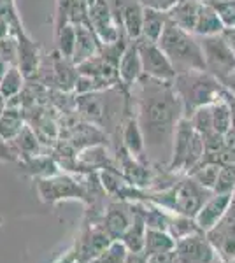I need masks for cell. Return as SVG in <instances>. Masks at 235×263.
<instances>
[{"label": "cell", "instance_id": "cell-1", "mask_svg": "<svg viewBox=\"0 0 235 263\" xmlns=\"http://www.w3.org/2000/svg\"><path fill=\"white\" fill-rule=\"evenodd\" d=\"M139 84V116L149 158L158 163H167L169 167L172 158L174 135L179 121L185 118L183 102L179 99L174 81H156L146 76V79L135 83Z\"/></svg>", "mask_w": 235, "mask_h": 263}, {"label": "cell", "instance_id": "cell-2", "mask_svg": "<svg viewBox=\"0 0 235 263\" xmlns=\"http://www.w3.org/2000/svg\"><path fill=\"white\" fill-rule=\"evenodd\" d=\"M158 46L172 63L176 74L188 70H206L200 41L195 37V33L181 28L174 21L169 20Z\"/></svg>", "mask_w": 235, "mask_h": 263}, {"label": "cell", "instance_id": "cell-3", "mask_svg": "<svg viewBox=\"0 0 235 263\" xmlns=\"http://www.w3.org/2000/svg\"><path fill=\"white\" fill-rule=\"evenodd\" d=\"M174 88L183 102L185 118H190L196 109L216 102L225 91L223 84L207 70H188L177 74Z\"/></svg>", "mask_w": 235, "mask_h": 263}, {"label": "cell", "instance_id": "cell-4", "mask_svg": "<svg viewBox=\"0 0 235 263\" xmlns=\"http://www.w3.org/2000/svg\"><path fill=\"white\" fill-rule=\"evenodd\" d=\"M204 156H206V141L195 130L190 118H183L174 135L172 158L167 168L174 172L191 174L204 162Z\"/></svg>", "mask_w": 235, "mask_h": 263}, {"label": "cell", "instance_id": "cell-5", "mask_svg": "<svg viewBox=\"0 0 235 263\" xmlns=\"http://www.w3.org/2000/svg\"><path fill=\"white\" fill-rule=\"evenodd\" d=\"M211 195H212L211 190L204 188V186L198 184L193 177L188 176L186 179H183L179 184H174V186H170V188L164 190L153 202H155L156 205L164 207L169 213L195 218L196 213L200 211V207L204 205V202H206Z\"/></svg>", "mask_w": 235, "mask_h": 263}, {"label": "cell", "instance_id": "cell-6", "mask_svg": "<svg viewBox=\"0 0 235 263\" xmlns=\"http://www.w3.org/2000/svg\"><path fill=\"white\" fill-rule=\"evenodd\" d=\"M202 46L204 63L206 70L212 74L220 83H223L228 76L235 72V49L228 39L220 33V35H209L200 39Z\"/></svg>", "mask_w": 235, "mask_h": 263}, {"label": "cell", "instance_id": "cell-7", "mask_svg": "<svg viewBox=\"0 0 235 263\" xmlns=\"http://www.w3.org/2000/svg\"><path fill=\"white\" fill-rule=\"evenodd\" d=\"M140 60H142V70L144 76L156 81H167L172 83L176 79V70L172 63L167 58V54L161 51L158 42H151L146 39H137Z\"/></svg>", "mask_w": 235, "mask_h": 263}, {"label": "cell", "instance_id": "cell-8", "mask_svg": "<svg viewBox=\"0 0 235 263\" xmlns=\"http://www.w3.org/2000/svg\"><path fill=\"white\" fill-rule=\"evenodd\" d=\"M206 235L211 240L212 248L216 249L220 261L230 263L235 260V200L233 198L225 218L214 228H211Z\"/></svg>", "mask_w": 235, "mask_h": 263}, {"label": "cell", "instance_id": "cell-9", "mask_svg": "<svg viewBox=\"0 0 235 263\" xmlns=\"http://www.w3.org/2000/svg\"><path fill=\"white\" fill-rule=\"evenodd\" d=\"M179 263H218L216 249L204 232H196L176 242Z\"/></svg>", "mask_w": 235, "mask_h": 263}, {"label": "cell", "instance_id": "cell-10", "mask_svg": "<svg viewBox=\"0 0 235 263\" xmlns=\"http://www.w3.org/2000/svg\"><path fill=\"white\" fill-rule=\"evenodd\" d=\"M39 195L44 202H58L67 198L88 200V193L79 182L70 179L69 176H51L39 181Z\"/></svg>", "mask_w": 235, "mask_h": 263}, {"label": "cell", "instance_id": "cell-11", "mask_svg": "<svg viewBox=\"0 0 235 263\" xmlns=\"http://www.w3.org/2000/svg\"><path fill=\"white\" fill-rule=\"evenodd\" d=\"M113 237L109 235L100 224L95 227H88L81 232V235L76 240L74 251L78 256L79 263H89L93 258H97L98 254L104 251L107 246L113 242Z\"/></svg>", "mask_w": 235, "mask_h": 263}, {"label": "cell", "instance_id": "cell-12", "mask_svg": "<svg viewBox=\"0 0 235 263\" xmlns=\"http://www.w3.org/2000/svg\"><path fill=\"white\" fill-rule=\"evenodd\" d=\"M232 198H233V195H230V193L212 192V195L204 202V205L200 207V211L195 216V221L198 224L200 232L207 233L211 228H214L216 224L225 218V214L228 213V209H230Z\"/></svg>", "mask_w": 235, "mask_h": 263}, {"label": "cell", "instance_id": "cell-13", "mask_svg": "<svg viewBox=\"0 0 235 263\" xmlns=\"http://www.w3.org/2000/svg\"><path fill=\"white\" fill-rule=\"evenodd\" d=\"M132 219H134V211H132V205L123 202H116L111 203L107 207V211L104 213V218H102V224L105 232L113 237L114 240H119L123 237V233L126 232V228L130 227Z\"/></svg>", "mask_w": 235, "mask_h": 263}, {"label": "cell", "instance_id": "cell-14", "mask_svg": "<svg viewBox=\"0 0 235 263\" xmlns=\"http://www.w3.org/2000/svg\"><path fill=\"white\" fill-rule=\"evenodd\" d=\"M142 60H140L137 42H130L118 60V76L119 81L125 86H132L142 78Z\"/></svg>", "mask_w": 235, "mask_h": 263}, {"label": "cell", "instance_id": "cell-15", "mask_svg": "<svg viewBox=\"0 0 235 263\" xmlns=\"http://www.w3.org/2000/svg\"><path fill=\"white\" fill-rule=\"evenodd\" d=\"M132 211H134V219H132L130 227L126 228V232L123 233V237L119 240L126 246L128 251L135 253V251H142L144 249V239H146L148 224L144 221L140 205H132Z\"/></svg>", "mask_w": 235, "mask_h": 263}, {"label": "cell", "instance_id": "cell-16", "mask_svg": "<svg viewBox=\"0 0 235 263\" xmlns=\"http://www.w3.org/2000/svg\"><path fill=\"white\" fill-rule=\"evenodd\" d=\"M226 30L223 20H221L220 12L216 11V7L212 6H204L200 7L198 20L195 25V35L200 37H209V35H220Z\"/></svg>", "mask_w": 235, "mask_h": 263}, {"label": "cell", "instance_id": "cell-17", "mask_svg": "<svg viewBox=\"0 0 235 263\" xmlns=\"http://www.w3.org/2000/svg\"><path fill=\"white\" fill-rule=\"evenodd\" d=\"M92 25L89 23H78L76 27V51H74V62L83 63L89 60V58L95 57V53L98 51L97 39L92 32Z\"/></svg>", "mask_w": 235, "mask_h": 263}, {"label": "cell", "instance_id": "cell-18", "mask_svg": "<svg viewBox=\"0 0 235 263\" xmlns=\"http://www.w3.org/2000/svg\"><path fill=\"white\" fill-rule=\"evenodd\" d=\"M121 139H123V147L134 158L137 160L142 158V155L146 153V144H144V135L142 130H140L137 118H128L125 121L121 130Z\"/></svg>", "mask_w": 235, "mask_h": 263}, {"label": "cell", "instance_id": "cell-19", "mask_svg": "<svg viewBox=\"0 0 235 263\" xmlns=\"http://www.w3.org/2000/svg\"><path fill=\"white\" fill-rule=\"evenodd\" d=\"M200 7H202V4L195 2V0H185V2L176 4V6L170 9L169 20L179 25L181 28H185V30L193 33L196 20H198Z\"/></svg>", "mask_w": 235, "mask_h": 263}, {"label": "cell", "instance_id": "cell-20", "mask_svg": "<svg viewBox=\"0 0 235 263\" xmlns=\"http://www.w3.org/2000/svg\"><path fill=\"white\" fill-rule=\"evenodd\" d=\"M167 23H169V14H165L164 11L153 9V7H144L142 35H140V39L158 42L165 30Z\"/></svg>", "mask_w": 235, "mask_h": 263}, {"label": "cell", "instance_id": "cell-21", "mask_svg": "<svg viewBox=\"0 0 235 263\" xmlns=\"http://www.w3.org/2000/svg\"><path fill=\"white\" fill-rule=\"evenodd\" d=\"M176 249V239L167 230H156V228H148L146 239H144L142 251L151 256V254L165 253Z\"/></svg>", "mask_w": 235, "mask_h": 263}, {"label": "cell", "instance_id": "cell-22", "mask_svg": "<svg viewBox=\"0 0 235 263\" xmlns=\"http://www.w3.org/2000/svg\"><path fill=\"white\" fill-rule=\"evenodd\" d=\"M170 235L177 240L185 239L188 235H193V233L200 232L198 224H196L195 218H190V216H183V214H170V221H169V230Z\"/></svg>", "mask_w": 235, "mask_h": 263}, {"label": "cell", "instance_id": "cell-23", "mask_svg": "<svg viewBox=\"0 0 235 263\" xmlns=\"http://www.w3.org/2000/svg\"><path fill=\"white\" fill-rule=\"evenodd\" d=\"M220 171H221V163H218V162H202L193 172L190 174V176L193 177L198 184H202L204 188L214 192V186H216L218 176H220Z\"/></svg>", "mask_w": 235, "mask_h": 263}, {"label": "cell", "instance_id": "cell-24", "mask_svg": "<svg viewBox=\"0 0 235 263\" xmlns=\"http://www.w3.org/2000/svg\"><path fill=\"white\" fill-rule=\"evenodd\" d=\"M23 121L21 116L16 114V111L6 109L0 116V137L6 139V141H14L20 135V132L23 130Z\"/></svg>", "mask_w": 235, "mask_h": 263}, {"label": "cell", "instance_id": "cell-25", "mask_svg": "<svg viewBox=\"0 0 235 263\" xmlns=\"http://www.w3.org/2000/svg\"><path fill=\"white\" fill-rule=\"evenodd\" d=\"M128 256V249L121 240H113L97 258L89 263H125Z\"/></svg>", "mask_w": 235, "mask_h": 263}, {"label": "cell", "instance_id": "cell-26", "mask_svg": "<svg viewBox=\"0 0 235 263\" xmlns=\"http://www.w3.org/2000/svg\"><path fill=\"white\" fill-rule=\"evenodd\" d=\"M57 37H58V49L60 53L63 54L65 58L74 57V51H76V27H72L70 23H65L62 27H58L57 30Z\"/></svg>", "mask_w": 235, "mask_h": 263}, {"label": "cell", "instance_id": "cell-27", "mask_svg": "<svg viewBox=\"0 0 235 263\" xmlns=\"http://www.w3.org/2000/svg\"><path fill=\"white\" fill-rule=\"evenodd\" d=\"M214 193H235V160L221 163V171L214 186Z\"/></svg>", "mask_w": 235, "mask_h": 263}, {"label": "cell", "instance_id": "cell-28", "mask_svg": "<svg viewBox=\"0 0 235 263\" xmlns=\"http://www.w3.org/2000/svg\"><path fill=\"white\" fill-rule=\"evenodd\" d=\"M21 90V74L18 69H9L4 74L2 81H0V97L9 99V97L16 95Z\"/></svg>", "mask_w": 235, "mask_h": 263}, {"label": "cell", "instance_id": "cell-29", "mask_svg": "<svg viewBox=\"0 0 235 263\" xmlns=\"http://www.w3.org/2000/svg\"><path fill=\"white\" fill-rule=\"evenodd\" d=\"M14 146H18L16 153H23L25 156L37 155V149H39V144H37L35 135H33L28 128H23L20 132V135L14 139Z\"/></svg>", "mask_w": 235, "mask_h": 263}, {"label": "cell", "instance_id": "cell-30", "mask_svg": "<svg viewBox=\"0 0 235 263\" xmlns=\"http://www.w3.org/2000/svg\"><path fill=\"white\" fill-rule=\"evenodd\" d=\"M216 11L220 12L226 28H235V4H220V6H216Z\"/></svg>", "mask_w": 235, "mask_h": 263}, {"label": "cell", "instance_id": "cell-31", "mask_svg": "<svg viewBox=\"0 0 235 263\" xmlns=\"http://www.w3.org/2000/svg\"><path fill=\"white\" fill-rule=\"evenodd\" d=\"M148 263H179V258L176 249H172V251L151 254V256H148Z\"/></svg>", "mask_w": 235, "mask_h": 263}, {"label": "cell", "instance_id": "cell-32", "mask_svg": "<svg viewBox=\"0 0 235 263\" xmlns=\"http://www.w3.org/2000/svg\"><path fill=\"white\" fill-rule=\"evenodd\" d=\"M18 153L14 151V147H11L6 142V139L0 137V162H14Z\"/></svg>", "mask_w": 235, "mask_h": 263}, {"label": "cell", "instance_id": "cell-33", "mask_svg": "<svg viewBox=\"0 0 235 263\" xmlns=\"http://www.w3.org/2000/svg\"><path fill=\"white\" fill-rule=\"evenodd\" d=\"M125 263H148V254L144 251H128Z\"/></svg>", "mask_w": 235, "mask_h": 263}, {"label": "cell", "instance_id": "cell-34", "mask_svg": "<svg viewBox=\"0 0 235 263\" xmlns=\"http://www.w3.org/2000/svg\"><path fill=\"white\" fill-rule=\"evenodd\" d=\"M53 263H79V261H78V256H76L74 248H72V249L65 251L63 254H60V256Z\"/></svg>", "mask_w": 235, "mask_h": 263}, {"label": "cell", "instance_id": "cell-35", "mask_svg": "<svg viewBox=\"0 0 235 263\" xmlns=\"http://www.w3.org/2000/svg\"><path fill=\"white\" fill-rule=\"evenodd\" d=\"M221 84H223V88L226 90V93H228V95L235 100V72H233L232 76H228V78H226Z\"/></svg>", "mask_w": 235, "mask_h": 263}, {"label": "cell", "instance_id": "cell-36", "mask_svg": "<svg viewBox=\"0 0 235 263\" xmlns=\"http://www.w3.org/2000/svg\"><path fill=\"white\" fill-rule=\"evenodd\" d=\"M95 2H97V0H81V4H83V6L86 7V9H89V7H92Z\"/></svg>", "mask_w": 235, "mask_h": 263}, {"label": "cell", "instance_id": "cell-37", "mask_svg": "<svg viewBox=\"0 0 235 263\" xmlns=\"http://www.w3.org/2000/svg\"><path fill=\"white\" fill-rule=\"evenodd\" d=\"M221 263H223V261H221ZM230 263H235V260H233V261H230Z\"/></svg>", "mask_w": 235, "mask_h": 263}]
</instances>
